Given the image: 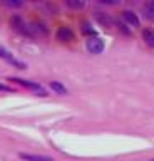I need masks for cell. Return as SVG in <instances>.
Masks as SVG:
<instances>
[{"mask_svg":"<svg viewBox=\"0 0 154 161\" xmlns=\"http://www.w3.org/2000/svg\"><path fill=\"white\" fill-rule=\"evenodd\" d=\"M144 15H146L147 19L154 20V0L146 3V7H144Z\"/></svg>","mask_w":154,"mask_h":161,"instance_id":"8","label":"cell"},{"mask_svg":"<svg viewBox=\"0 0 154 161\" xmlns=\"http://www.w3.org/2000/svg\"><path fill=\"white\" fill-rule=\"evenodd\" d=\"M142 39H144V42H146L149 47H154V30L146 29L142 32Z\"/></svg>","mask_w":154,"mask_h":161,"instance_id":"7","label":"cell"},{"mask_svg":"<svg viewBox=\"0 0 154 161\" xmlns=\"http://www.w3.org/2000/svg\"><path fill=\"white\" fill-rule=\"evenodd\" d=\"M87 50L91 54H101L104 50V40L99 37H91L87 40Z\"/></svg>","mask_w":154,"mask_h":161,"instance_id":"2","label":"cell"},{"mask_svg":"<svg viewBox=\"0 0 154 161\" xmlns=\"http://www.w3.org/2000/svg\"><path fill=\"white\" fill-rule=\"evenodd\" d=\"M0 57L2 59H5L7 62H10L12 65H15L17 69H25V64H22V62H19V60L13 57V55L8 52L7 49H3V47H0Z\"/></svg>","mask_w":154,"mask_h":161,"instance_id":"3","label":"cell"},{"mask_svg":"<svg viewBox=\"0 0 154 161\" xmlns=\"http://www.w3.org/2000/svg\"><path fill=\"white\" fill-rule=\"evenodd\" d=\"M57 39L61 42H71V40H74V32L69 27H66V25H62L57 30Z\"/></svg>","mask_w":154,"mask_h":161,"instance_id":"4","label":"cell"},{"mask_svg":"<svg viewBox=\"0 0 154 161\" xmlns=\"http://www.w3.org/2000/svg\"><path fill=\"white\" fill-rule=\"evenodd\" d=\"M5 5H8V7H20L22 2H5Z\"/></svg>","mask_w":154,"mask_h":161,"instance_id":"13","label":"cell"},{"mask_svg":"<svg viewBox=\"0 0 154 161\" xmlns=\"http://www.w3.org/2000/svg\"><path fill=\"white\" fill-rule=\"evenodd\" d=\"M22 159L25 161H54L52 158H49V156H39V154H27V153H20L19 154Z\"/></svg>","mask_w":154,"mask_h":161,"instance_id":"6","label":"cell"},{"mask_svg":"<svg viewBox=\"0 0 154 161\" xmlns=\"http://www.w3.org/2000/svg\"><path fill=\"white\" fill-rule=\"evenodd\" d=\"M0 91H12V89L7 87V86H3V84H0Z\"/></svg>","mask_w":154,"mask_h":161,"instance_id":"15","label":"cell"},{"mask_svg":"<svg viewBox=\"0 0 154 161\" xmlns=\"http://www.w3.org/2000/svg\"><path fill=\"white\" fill-rule=\"evenodd\" d=\"M50 89H52V91H56L57 94H67L66 86H62L61 82H56V80H52V82H50Z\"/></svg>","mask_w":154,"mask_h":161,"instance_id":"9","label":"cell"},{"mask_svg":"<svg viewBox=\"0 0 154 161\" xmlns=\"http://www.w3.org/2000/svg\"><path fill=\"white\" fill-rule=\"evenodd\" d=\"M67 5H69V7H72V8H81V7H84V2H77V0H69Z\"/></svg>","mask_w":154,"mask_h":161,"instance_id":"12","label":"cell"},{"mask_svg":"<svg viewBox=\"0 0 154 161\" xmlns=\"http://www.w3.org/2000/svg\"><path fill=\"white\" fill-rule=\"evenodd\" d=\"M122 19L126 20L129 25H132V27H139V19L136 14H132L131 10H124L122 12Z\"/></svg>","mask_w":154,"mask_h":161,"instance_id":"5","label":"cell"},{"mask_svg":"<svg viewBox=\"0 0 154 161\" xmlns=\"http://www.w3.org/2000/svg\"><path fill=\"white\" fill-rule=\"evenodd\" d=\"M119 29H121V30H122V32H124V34H126V35L129 34V30H127L126 27H124V24H119Z\"/></svg>","mask_w":154,"mask_h":161,"instance_id":"14","label":"cell"},{"mask_svg":"<svg viewBox=\"0 0 154 161\" xmlns=\"http://www.w3.org/2000/svg\"><path fill=\"white\" fill-rule=\"evenodd\" d=\"M10 80H15L17 84H20V86H24V87H29V89L35 91V92H37V96H47V92H45V89H44L42 86H39V84H35V82H32V80H25V79H19V77H13V79H10Z\"/></svg>","mask_w":154,"mask_h":161,"instance_id":"1","label":"cell"},{"mask_svg":"<svg viewBox=\"0 0 154 161\" xmlns=\"http://www.w3.org/2000/svg\"><path fill=\"white\" fill-rule=\"evenodd\" d=\"M82 34H86V35H91V37H94V35H96V30H94V29L91 27V24L84 22V24H82Z\"/></svg>","mask_w":154,"mask_h":161,"instance_id":"11","label":"cell"},{"mask_svg":"<svg viewBox=\"0 0 154 161\" xmlns=\"http://www.w3.org/2000/svg\"><path fill=\"white\" fill-rule=\"evenodd\" d=\"M96 19H97L102 25H112V24H114L111 17H107V15H102V14H96Z\"/></svg>","mask_w":154,"mask_h":161,"instance_id":"10","label":"cell"}]
</instances>
